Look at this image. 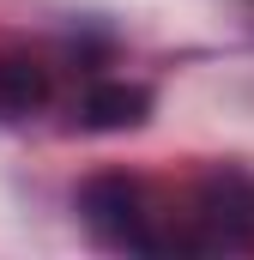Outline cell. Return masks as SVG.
Here are the masks:
<instances>
[{"label": "cell", "instance_id": "cell-1", "mask_svg": "<svg viewBox=\"0 0 254 260\" xmlns=\"http://www.w3.org/2000/svg\"><path fill=\"white\" fill-rule=\"evenodd\" d=\"M79 212H85V224H91L109 248H133V254H157V248H164V236L145 224L139 188H133L127 176H97V182H85Z\"/></svg>", "mask_w": 254, "mask_h": 260}, {"label": "cell", "instance_id": "cell-3", "mask_svg": "<svg viewBox=\"0 0 254 260\" xmlns=\"http://www.w3.org/2000/svg\"><path fill=\"white\" fill-rule=\"evenodd\" d=\"M49 103V67L37 61V55H0V109H12V115H30V109H43Z\"/></svg>", "mask_w": 254, "mask_h": 260}, {"label": "cell", "instance_id": "cell-2", "mask_svg": "<svg viewBox=\"0 0 254 260\" xmlns=\"http://www.w3.org/2000/svg\"><path fill=\"white\" fill-rule=\"evenodd\" d=\"M151 115V91L139 85H91L85 91V127L91 133H127Z\"/></svg>", "mask_w": 254, "mask_h": 260}]
</instances>
